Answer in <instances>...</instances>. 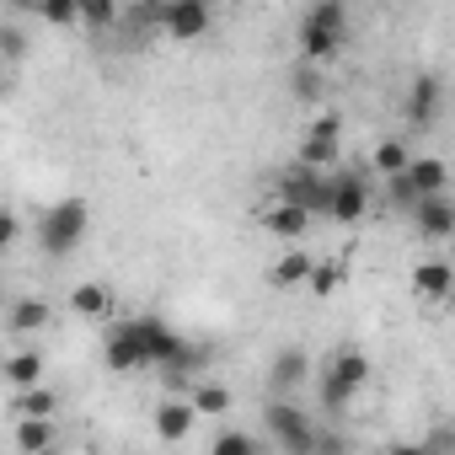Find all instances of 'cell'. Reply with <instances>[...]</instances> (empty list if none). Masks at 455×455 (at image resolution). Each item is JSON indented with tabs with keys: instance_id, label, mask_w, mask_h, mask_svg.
<instances>
[{
	"instance_id": "cell-1",
	"label": "cell",
	"mask_w": 455,
	"mask_h": 455,
	"mask_svg": "<svg viewBox=\"0 0 455 455\" xmlns=\"http://www.w3.org/2000/svg\"><path fill=\"white\" fill-rule=\"evenodd\" d=\"M343 33H348V12L343 0H316L300 17V60L306 65H327L343 54Z\"/></svg>"
},
{
	"instance_id": "cell-2",
	"label": "cell",
	"mask_w": 455,
	"mask_h": 455,
	"mask_svg": "<svg viewBox=\"0 0 455 455\" xmlns=\"http://www.w3.org/2000/svg\"><path fill=\"white\" fill-rule=\"evenodd\" d=\"M86 225H92V209L86 198H60L38 214V247L49 258H70L81 242H86Z\"/></svg>"
},
{
	"instance_id": "cell-3",
	"label": "cell",
	"mask_w": 455,
	"mask_h": 455,
	"mask_svg": "<svg viewBox=\"0 0 455 455\" xmlns=\"http://www.w3.org/2000/svg\"><path fill=\"white\" fill-rule=\"evenodd\" d=\"M263 428H268V439H274V450H284V455H316V423L290 402V396H274L268 407H263Z\"/></svg>"
},
{
	"instance_id": "cell-4",
	"label": "cell",
	"mask_w": 455,
	"mask_h": 455,
	"mask_svg": "<svg viewBox=\"0 0 455 455\" xmlns=\"http://www.w3.org/2000/svg\"><path fill=\"white\" fill-rule=\"evenodd\" d=\"M364 380H370V359H364L359 348H343V354L332 359V370L322 375V407L338 418V412L348 407V396L364 391Z\"/></svg>"
},
{
	"instance_id": "cell-5",
	"label": "cell",
	"mask_w": 455,
	"mask_h": 455,
	"mask_svg": "<svg viewBox=\"0 0 455 455\" xmlns=\"http://www.w3.org/2000/svg\"><path fill=\"white\" fill-rule=\"evenodd\" d=\"M279 198H284V204H300V209L316 220V214L332 209V177H322V172H311V166L295 161V166L279 172Z\"/></svg>"
},
{
	"instance_id": "cell-6",
	"label": "cell",
	"mask_w": 455,
	"mask_h": 455,
	"mask_svg": "<svg viewBox=\"0 0 455 455\" xmlns=\"http://www.w3.org/2000/svg\"><path fill=\"white\" fill-rule=\"evenodd\" d=\"M102 364L113 370V375H134V370H145L150 364V354H145V338H140V322L129 316V322H118V327H108V338H102Z\"/></svg>"
},
{
	"instance_id": "cell-7",
	"label": "cell",
	"mask_w": 455,
	"mask_h": 455,
	"mask_svg": "<svg viewBox=\"0 0 455 455\" xmlns=\"http://www.w3.org/2000/svg\"><path fill=\"white\" fill-rule=\"evenodd\" d=\"M214 28V12L204 6V0H172V6H161V33L177 38V44H193Z\"/></svg>"
},
{
	"instance_id": "cell-8",
	"label": "cell",
	"mask_w": 455,
	"mask_h": 455,
	"mask_svg": "<svg viewBox=\"0 0 455 455\" xmlns=\"http://www.w3.org/2000/svg\"><path fill=\"white\" fill-rule=\"evenodd\" d=\"M338 225H359L370 214V188L359 172H332V209H327Z\"/></svg>"
},
{
	"instance_id": "cell-9",
	"label": "cell",
	"mask_w": 455,
	"mask_h": 455,
	"mask_svg": "<svg viewBox=\"0 0 455 455\" xmlns=\"http://www.w3.org/2000/svg\"><path fill=\"white\" fill-rule=\"evenodd\" d=\"M193 423H198L193 396H166V402L156 407V434H161L166 444H182V439L193 434Z\"/></svg>"
},
{
	"instance_id": "cell-10",
	"label": "cell",
	"mask_w": 455,
	"mask_h": 455,
	"mask_svg": "<svg viewBox=\"0 0 455 455\" xmlns=\"http://www.w3.org/2000/svg\"><path fill=\"white\" fill-rule=\"evenodd\" d=\"M263 231H268V236H279V242H295V247H300V242H306V231H311V214H306L300 204H284V198H279V204L263 214Z\"/></svg>"
},
{
	"instance_id": "cell-11",
	"label": "cell",
	"mask_w": 455,
	"mask_h": 455,
	"mask_svg": "<svg viewBox=\"0 0 455 455\" xmlns=\"http://www.w3.org/2000/svg\"><path fill=\"white\" fill-rule=\"evenodd\" d=\"M412 225H418L423 242H444V236H455V204L450 198H423L418 214H412Z\"/></svg>"
},
{
	"instance_id": "cell-12",
	"label": "cell",
	"mask_w": 455,
	"mask_h": 455,
	"mask_svg": "<svg viewBox=\"0 0 455 455\" xmlns=\"http://www.w3.org/2000/svg\"><path fill=\"white\" fill-rule=\"evenodd\" d=\"M412 290H418L423 300H450V295H455V263H444V258L418 263V268H412Z\"/></svg>"
},
{
	"instance_id": "cell-13",
	"label": "cell",
	"mask_w": 455,
	"mask_h": 455,
	"mask_svg": "<svg viewBox=\"0 0 455 455\" xmlns=\"http://www.w3.org/2000/svg\"><path fill=\"white\" fill-rule=\"evenodd\" d=\"M306 375H311L306 348H279V359H274V370H268V391H274V396H290Z\"/></svg>"
},
{
	"instance_id": "cell-14",
	"label": "cell",
	"mask_w": 455,
	"mask_h": 455,
	"mask_svg": "<svg viewBox=\"0 0 455 455\" xmlns=\"http://www.w3.org/2000/svg\"><path fill=\"white\" fill-rule=\"evenodd\" d=\"M300 166H311V172H322V177L343 172V140H327V134H306V140H300Z\"/></svg>"
},
{
	"instance_id": "cell-15",
	"label": "cell",
	"mask_w": 455,
	"mask_h": 455,
	"mask_svg": "<svg viewBox=\"0 0 455 455\" xmlns=\"http://www.w3.org/2000/svg\"><path fill=\"white\" fill-rule=\"evenodd\" d=\"M439 102H444V81H439V76H418L412 92H407V118H412V124H428V118L439 113Z\"/></svg>"
},
{
	"instance_id": "cell-16",
	"label": "cell",
	"mask_w": 455,
	"mask_h": 455,
	"mask_svg": "<svg viewBox=\"0 0 455 455\" xmlns=\"http://www.w3.org/2000/svg\"><path fill=\"white\" fill-rule=\"evenodd\" d=\"M407 177H412V188H418L423 198H444V188H450V166H444L439 156H412Z\"/></svg>"
},
{
	"instance_id": "cell-17",
	"label": "cell",
	"mask_w": 455,
	"mask_h": 455,
	"mask_svg": "<svg viewBox=\"0 0 455 455\" xmlns=\"http://www.w3.org/2000/svg\"><path fill=\"white\" fill-rule=\"evenodd\" d=\"M311 274H316V258H306V252L295 247V252H284V258L268 268V284H274V290H300V284H311Z\"/></svg>"
},
{
	"instance_id": "cell-18",
	"label": "cell",
	"mask_w": 455,
	"mask_h": 455,
	"mask_svg": "<svg viewBox=\"0 0 455 455\" xmlns=\"http://www.w3.org/2000/svg\"><path fill=\"white\" fill-rule=\"evenodd\" d=\"M6 327H12L17 338H33V332H44V327H49V300H38V295H22V300H12V311H6Z\"/></svg>"
},
{
	"instance_id": "cell-19",
	"label": "cell",
	"mask_w": 455,
	"mask_h": 455,
	"mask_svg": "<svg viewBox=\"0 0 455 455\" xmlns=\"http://www.w3.org/2000/svg\"><path fill=\"white\" fill-rule=\"evenodd\" d=\"M6 386H17V396L33 391V386H44V354L38 348H17L6 359Z\"/></svg>"
},
{
	"instance_id": "cell-20",
	"label": "cell",
	"mask_w": 455,
	"mask_h": 455,
	"mask_svg": "<svg viewBox=\"0 0 455 455\" xmlns=\"http://www.w3.org/2000/svg\"><path fill=\"white\" fill-rule=\"evenodd\" d=\"M70 311H76V316H108V311H113V290L86 279V284L70 290Z\"/></svg>"
},
{
	"instance_id": "cell-21",
	"label": "cell",
	"mask_w": 455,
	"mask_h": 455,
	"mask_svg": "<svg viewBox=\"0 0 455 455\" xmlns=\"http://www.w3.org/2000/svg\"><path fill=\"white\" fill-rule=\"evenodd\" d=\"M193 407H198V418H225L231 412V386H220V380H198L193 386Z\"/></svg>"
},
{
	"instance_id": "cell-22",
	"label": "cell",
	"mask_w": 455,
	"mask_h": 455,
	"mask_svg": "<svg viewBox=\"0 0 455 455\" xmlns=\"http://www.w3.org/2000/svg\"><path fill=\"white\" fill-rule=\"evenodd\" d=\"M54 444V423L49 418H17V450L22 455H44Z\"/></svg>"
},
{
	"instance_id": "cell-23",
	"label": "cell",
	"mask_w": 455,
	"mask_h": 455,
	"mask_svg": "<svg viewBox=\"0 0 455 455\" xmlns=\"http://www.w3.org/2000/svg\"><path fill=\"white\" fill-rule=\"evenodd\" d=\"M209 455H263V444H258V434H247V428H220L214 444H209Z\"/></svg>"
},
{
	"instance_id": "cell-24",
	"label": "cell",
	"mask_w": 455,
	"mask_h": 455,
	"mask_svg": "<svg viewBox=\"0 0 455 455\" xmlns=\"http://www.w3.org/2000/svg\"><path fill=\"white\" fill-rule=\"evenodd\" d=\"M407 166H412V156H407L402 140H380L375 145V172L380 177H407Z\"/></svg>"
},
{
	"instance_id": "cell-25",
	"label": "cell",
	"mask_w": 455,
	"mask_h": 455,
	"mask_svg": "<svg viewBox=\"0 0 455 455\" xmlns=\"http://www.w3.org/2000/svg\"><path fill=\"white\" fill-rule=\"evenodd\" d=\"M54 412H60V396L49 386H33V391L17 396V418H49L54 423Z\"/></svg>"
},
{
	"instance_id": "cell-26",
	"label": "cell",
	"mask_w": 455,
	"mask_h": 455,
	"mask_svg": "<svg viewBox=\"0 0 455 455\" xmlns=\"http://www.w3.org/2000/svg\"><path fill=\"white\" fill-rule=\"evenodd\" d=\"M386 198H391V209H402V214H418V204H423V193L412 188V177H386Z\"/></svg>"
},
{
	"instance_id": "cell-27",
	"label": "cell",
	"mask_w": 455,
	"mask_h": 455,
	"mask_svg": "<svg viewBox=\"0 0 455 455\" xmlns=\"http://www.w3.org/2000/svg\"><path fill=\"white\" fill-rule=\"evenodd\" d=\"M118 17H124V12L113 6V0H81V22H86V28H113Z\"/></svg>"
},
{
	"instance_id": "cell-28",
	"label": "cell",
	"mask_w": 455,
	"mask_h": 455,
	"mask_svg": "<svg viewBox=\"0 0 455 455\" xmlns=\"http://www.w3.org/2000/svg\"><path fill=\"white\" fill-rule=\"evenodd\" d=\"M290 92H295L300 102H316V97H322V76H316L311 65H295V76H290Z\"/></svg>"
},
{
	"instance_id": "cell-29",
	"label": "cell",
	"mask_w": 455,
	"mask_h": 455,
	"mask_svg": "<svg viewBox=\"0 0 455 455\" xmlns=\"http://www.w3.org/2000/svg\"><path fill=\"white\" fill-rule=\"evenodd\" d=\"M343 279H348V268H343V263H316V274H311V290H316V295H332Z\"/></svg>"
},
{
	"instance_id": "cell-30",
	"label": "cell",
	"mask_w": 455,
	"mask_h": 455,
	"mask_svg": "<svg viewBox=\"0 0 455 455\" xmlns=\"http://www.w3.org/2000/svg\"><path fill=\"white\" fill-rule=\"evenodd\" d=\"M44 22L70 28V22H81V6H70V0H49V6H44Z\"/></svg>"
},
{
	"instance_id": "cell-31",
	"label": "cell",
	"mask_w": 455,
	"mask_h": 455,
	"mask_svg": "<svg viewBox=\"0 0 455 455\" xmlns=\"http://www.w3.org/2000/svg\"><path fill=\"white\" fill-rule=\"evenodd\" d=\"M423 450H428V455H455V428H450V423H444V428H428Z\"/></svg>"
},
{
	"instance_id": "cell-32",
	"label": "cell",
	"mask_w": 455,
	"mask_h": 455,
	"mask_svg": "<svg viewBox=\"0 0 455 455\" xmlns=\"http://www.w3.org/2000/svg\"><path fill=\"white\" fill-rule=\"evenodd\" d=\"M316 455H348L343 428H322V434H316Z\"/></svg>"
},
{
	"instance_id": "cell-33",
	"label": "cell",
	"mask_w": 455,
	"mask_h": 455,
	"mask_svg": "<svg viewBox=\"0 0 455 455\" xmlns=\"http://www.w3.org/2000/svg\"><path fill=\"white\" fill-rule=\"evenodd\" d=\"M306 134H327V140H343V124H338V113H322Z\"/></svg>"
},
{
	"instance_id": "cell-34",
	"label": "cell",
	"mask_w": 455,
	"mask_h": 455,
	"mask_svg": "<svg viewBox=\"0 0 455 455\" xmlns=\"http://www.w3.org/2000/svg\"><path fill=\"white\" fill-rule=\"evenodd\" d=\"M17 236H22V220L6 214V220H0V247H17Z\"/></svg>"
},
{
	"instance_id": "cell-35",
	"label": "cell",
	"mask_w": 455,
	"mask_h": 455,
	"mask_svg": "<svg viewBox=\"0 0 455 455\" xmlns=\"http://www.w3.org/2000/svg\"><path fill=\"white\" fill-rule=\"evenodd\" d=\"M0 44H6V54H12V60H17V54H22V49H28V44H22V33H17V28H0Z\"/></svg>"
},
{
	"instance_id": "cell-36",
	"label": "cell",
	"mask_w": 455,
	"mask_h": 455,
	"mask_svg": "<svg viewBox=\"0 0 455 455\" xmlns=\"http://www.w3.org/2000/svg\"><path fill=\"white\" fill-rule=\"evenodd\" d=\"M386 455H428V450H423V444H391Z\"/></svg>"
},
{
	"instance_id": "cell-37",
	"label": "cell",
	"mask_w": 455,
	"mask_h": 455,
	"mask_svg": "<svg viewBox=\"0 0 455 455\" xmlns=\"http://www.w3.org/2000/svg\"><path fill=\"white\" fill-rule=\"evenodd\" d=\"M450 300H455V295H450Z\"/></svg>"
}]
</instances>
